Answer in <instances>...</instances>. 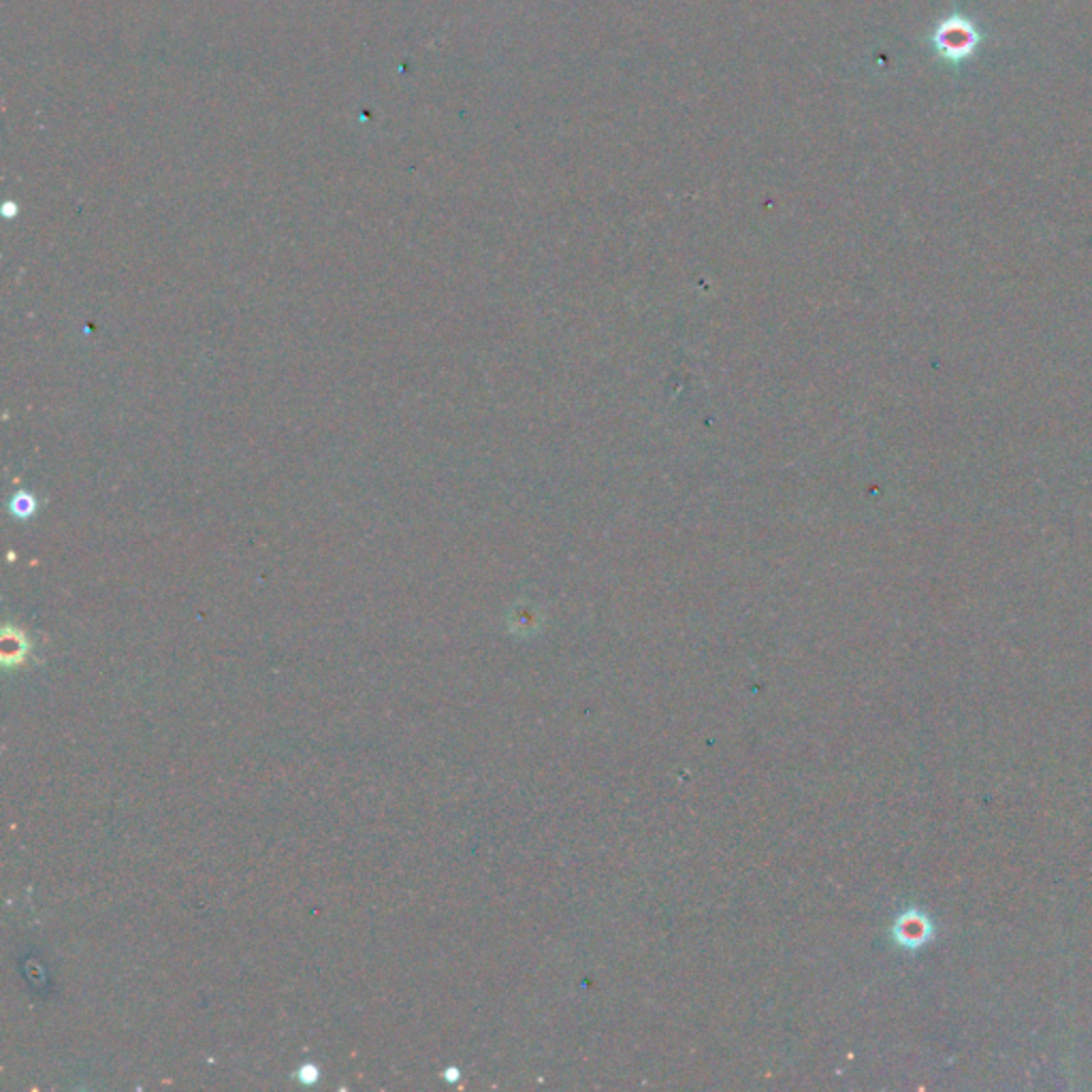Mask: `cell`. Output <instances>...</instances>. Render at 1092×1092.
<instances>
[{
    "mask_svg": "<svg viewBox=\"0 0 1092 1092\" xmlns=\"http://www.w3.org/2000/svg\"><path fill=\"white\" fill-rule=\"evenodd\" d=\"M983 41V34L980 26L975 24L971 17L954 13L950 17H943L941 22L935 26L933 34H930V43L937 56L941 58L945 65L961 67L966 60L975 56Z\"/></svg>",
    "mask_w": 1092,
    "mask_h": 1092,
    "instance_id": "1",
    "label": "cell"
},
{
    "mask_svg": "<svg viewBox=\"0 0 1092 1092\" xmlns=\"http://www.w3.org/2000/svg\"><path fill=\"white\" fill-rule=\"evenodd\" d=\"M894 937L905 947H920L930 937V921L918 911H907L894 926Z\"/></svg>",
    "mask_w": 1092,
    "mask_h": 1092,
    "instance_id": "2",
    "label": "cell"
},
{
    "mask_svg": "<svg viewBox=\"0 0 1092 1092\" xmlns=\"http://www.w3.org/2000/svg\"><path fill=\"white\" fill-rule=\"evenodd\" d=\"M3 653H5V661L7 664H11V661H22L24 653H26V640L20 632H5V640H3Z\"/></svg>",
    "mask_w": 1092,
    "mask_h": 1092,
    "instance_id": "3",
    "label": "cell"
}]
</instances>
